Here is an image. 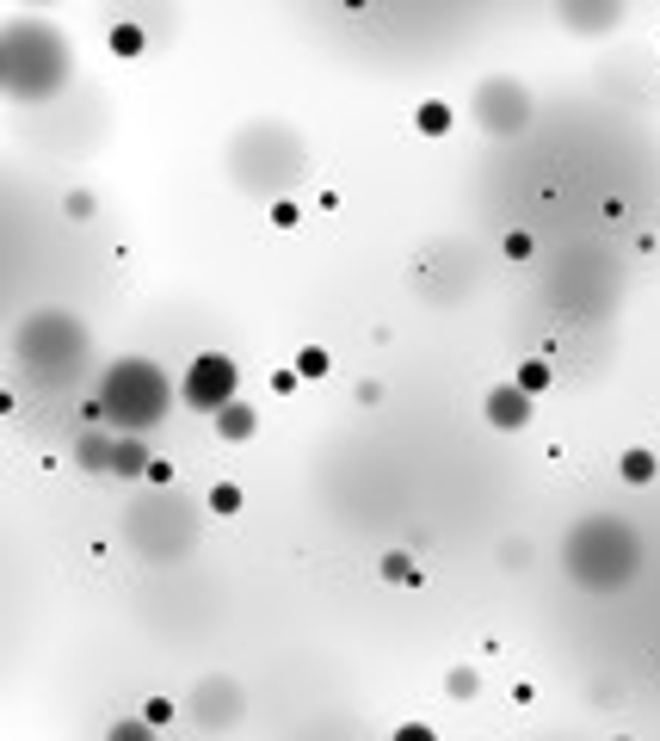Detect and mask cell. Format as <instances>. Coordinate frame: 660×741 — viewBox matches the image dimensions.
<instances>
[{
  "label": "cell",
  "mask_w": 660,
  "mask_h": 741,
  "mask_svg": "<svg viewBox=\"0 0 660 741\" xmlns=\"http://www.w3.org/2000/svg\"><path fill=\"white\" fill-rule=\"evenodd\" d=\"M475 112H482V124L488 130H500V136H512L525 118H531V99H525V87L519 81H482V93H475Z\"/></svg>",
  "instance_id": "3957f363"
},
{
  "label": "cell",
  "mask_w": 660,
  "mask_h": 741,
  "mask_svg": "<svg viewBox=\"0 0 660 741\" xmlns=\"http://www.w3.org/2000/svg\"><path fill=\"white\" fill-rule=\"evenodd\" d=\"M149 464H155V457L142 451L136 439H118V445H112V476H124V482H130V476H149Z\"/></svg>",
  "instance_id": "52a82bcc"
},
{
  "label": "cell",
  "mask_w": 660,
  "mask_h": 741,
  "mask_svg": "<svg viewBox=\"0 0 660 741\" xmlns=\"http://www.w3.org/2000/svg\"><path fill=\"white\" fill-rule=\"evenodd\" d=\"M179 402H186L192 414H223L229 402H241V365L229 359V352H198V359L186 365V377H179Z\"/></svg>",
  "instance_id": "7a4b0ae2"
},
{
  "label": "cell",
  "mask_w": 660,
  "mask_h": 741,
  "mask_svg": "<svg viewBox=\"0 0 660 741\" xmlns=\"http://www.w3.org/2000/svg\"><path fill=\"white\" fill-rule=\"evenodd\" d=\"M210 427H216V439H223V445H247L253 433H260V408H253V402L241 396V402H229L223 414H216Z\"/></svg>",
  "instance_id": "8992f818"
},
{
  "label": "cell",
  "mask_w": 660,
  "mask_h": 741,
  "mask_svg": "<svg viewBox=\"0 0 660 741\" xmlns=\"http://www.w3.org/2000/svg\"><path fill=\"white\" fill-rule=\"evenodd\" d=\"M623 741H630V735H623Z\"/></svg>",
  "instance_id": "d4e9b609"
},
{
  "label": "cell",
  "mask_w": 660,
  "mask_h": 741,
  "mask_svg": "<svg viewBox=\"0 0 660 741\" xmlns=\"http://www.w3.org/2000/svg\"><path fill=\"white\" fill-rule=\"evenodd\" d=\"M173 396H179V383H167V371L155 359H118L99 383V402H105L118 433H149L173 408Z\"/></svg>",
  "instance_id": "6da1fadb"
},
{
  "label": "cell",
  "mask_w": 660,
  "mask_h": 741,
  "mask_svg": "<svg viewBox=\"0 0 660 741\" xmlns=\"http://www.w3.org/2000/svg\"><path fill=\"white\" fill-rule=\"evenodd\" d=\"M297 377H327V352L321 346H303L297 352Z\"/></svg>",
  "instance_id": "9a60e30c"
},
{
  "label": "cell",
  "mask_w": 660,
  "mask_h": 741,
  "mask_svg": "<svg viewBox=\"0 0 660 741\" xmlns=\"http://www.w3.org/2000/svg\"><path fill=\"white\" fill-rule=\"evenodd\" d=\"M512 383H519V390H525V396L537 402V396L549 390V365H543V359H525V365H519V377H512Z\"/></svg>",
  "instance_id": "30bf717a"
},
{
  "label": "cell",
  "mask_w": 660,
  "mask_h": 741,
  "mask_svg": "<svg viewBox=\"0 0 660 741\" xmlns=\"http://www.w3.org/2000/svg\"><path fill=\"white\" fill-rule=\"evenodd\" d=\"M297 217H303L297 198H272V223H278V229H297Z\"/></svg>",
  "instance_id": "ac0fdd59"
},
{
  "label": "cell",
  "mask_w": 660,
  "mask_h": 741,
  "mask_svg": "<svg viewBox=\"0 0 660 741\" xmlns=\"http://www.w3.org/2000/svg\"><path fill=\"white\" fill-rule=\"evenodd\" d=\"M105 741H155V723L149 717H124V723L105 729Z\"/></svg>",
  "instance_id": "8fae6325"
},
{
  "label": "cell",
  "mask_w": 660,
  "mask_h": 741,
  "mask_svg": "<svg viewBox=\"0 0 660 741\" xmlns=\"http://www.w3.org/2000/svg\"><path fill=\"white\" fill-rule=\"evenodd\" d=\"M414 124H420L426 136H445V130H451V105H445V99H426L420 112H414Z\"/></svg>",
  "instance_id": "9c48e42d"
},
{
  "label": "cell",
  "mask_w": 660,
  "mask_h": 741,
  "mask_svg": "<svg viewBox=\"0 0 660 741\" xmlns=\"http://www.w3.org/2000/svg\"><path fill=\"white\" fill-rule=\"evenodd\" d=\"M475 686H482V674H475V667H451V674H445V692L463 704V698H475Z\"/></svg>",
  "instance_id": "4fadbf2b"
},
{
  "label": "cell",
  "mask_w": 660,
  "mask_h": 741,
  "mask_svg": "<svg viewBox=\"0 0 660 741\" xmlns=\"http://www.w3.org/2000/svg\"><path fill=\"white\" fill-rule=\"evenodd\" d=\"M149 482H155V488H167V482H173V464H161V457H155V464H149Z\"/></svg>",
  "instance_id": "cb8c5ba5"
},
{
  "label": "cell",
  "mask_w": 660,
  "mask_h": 741,
  "mask_svg": "<svg viewBox=\"0 0 660 741\" xmlns=\"http://www.w3.org/2000/svg\"><path fill=\"white\" fill-rule=\"evenodd\" d=\"M383 575H389V581H420L414 562H408V550H389V556H383Z\"/></svg>",
  "instance_id": "2e32d148"
},
{
  "label": "cell",
  "mask_w": 660,
  "mask_h": 741,
  "mask_svg": "<svg viewBox=\"0 0 660 741\" xmlns=\"http://www.w3.org/2000/svg\"><path fill=\"white\" fill-rule=\"evenodd\" d=\"M562 19H568V25H611V19H617V13H611V7H605V13H580V7H568V13H562Z\"/></svg>",
  "instance_id": "7402d4cb"
},
{
  "label": "cell",
  "mask_w": 660,
  "mask_h": 741,
  "mask_svg": "<svg viewBox=\"0 0 660 741\" xmlns=\"http://www.w3.org/2000/svg\"><path fill=\"white\" fill-rule=\"evenodd\" d=\"M210 513H241V488L235 482H216L210 488Z\"/></svg>",
  "instance_id": "5bb4252c"
},
{
  "label": "cell",
  "mask_w": 660,
  "mask_h": 741,
  "mask_svg": "<svg viewBox=\"0 0 660 741\" xmlns=\"http://www.w3.org/2000/svg\"><path fill=\"white\" fill-rule=\"evenodd\" d=\"M389 741H438V735H432V729H426V723H401V729H395V735H389Z\"/></svg>",
  "instance_id": "603a6c76"
},
{
  "label": "cell",
  "mask_w": 660,
  "mask_h": 741,
  "mask_svg": "<svg viewBox=\"0 0 660 741\" xmlns=\"http://www.w3.org/2000/svg\"><path fill=\"white\" fill-rule=\"evenodd\" d=\"M482 414H488L494 433H519V427H531V396L519 390V383H500V390L482 396Z\"/></svg>",
  "instance_id": "5b68a950"
},
{
  "label": "cell",
  "mask_w": 660,
  "mask_h": 741,
  "mask_svg": "<svg viewBox=\"0 0 660 741\" xmlns=\"http://www.w3.org/2000/svg\"><path fill=\"white\" fill-rule=\"evenodd\" d=\"M617 470H623V482H654V451H648V445H630Z\"/></svg>",
  "instance_id": "ba28073f"
},
{
  "label": "cell",
  "mask_w": 660,
  "mask_h": 741,
  "mask_svg": "<svg viewBox=\"0 0 660 741\" xmlns=\"http://www.w3.org/2000/svg\"><path fill=\"white\" fill-rule=\"evenodd\" d=\"M81 464H93V470H112V445H105V439H87V445H81Z\"/></svg>",
  "instance_id": "e0dca14e"
},
{
  "label": "cell",
  "mask_w": 660,
  "mask_h": 741,
  "mask_svg": "<svg viewBox=\"0 0 660 741\" xmlns=\"http://www.w3.org/2000/svg\"><path fill=\"white\" fill-rule=\"evenodd\" d=\"M186 711H192L204 729H223V723L241 717V686H235V680H204V686L186 698Z\"/></svg>",
  "instance_id": "277c9868"
},
{
  "label": "cell",
  "mask_w": 660,
  "mask_h": 741,
  "mask_svg": "<svg viewBox=\"0 0 660 741\" xmlns=\"http://www.w3.org/2000/svg\"><path fill=\"white\" fill-rule=\"evenodd\" d=\"M506 260H531V235H525V229L506 235Z\"/></svg>",
  "instance_id": "ffe728a7"
},
{
  "label": "cell",
  "mask_w": 660,
  "mask_h": 741,
  "mask_svg": "<svg viewBox=\"0 0 660 741\" xmlns=\"http://www.w3.org/2000/svg\"><path fill=\"white\" fill-rule=\"evenodd\" d=\"M142 717H149L155 729H161V723H173V698H149V704H142Z\"/></svg>",
  "instance_id": "d6986e66"
},
{
  "label": "cell",
  "mask_w": 660,
  "mask_h": 741,
  "mask_svg": "<svg viewBox=\"0 0 660 741\" xmlns=\"http://www.w3.org/2000/svg\"><path fill=\"white\" fill-rule=\"evenodd\" d=\"M297 383H303V377H297V365H278V371H272V390H278V396H290Z\"/></svg>",
  "instance_id": "44dd1931"
},
{
  "label": "cell",
  "mask_w": 660,
  "mask_h": 741,
  "mask_svg": "<svg viewBox=\"0 0 660 741\" xmlns=\"http://www.w3.org/2000/svg\"><path fill=\"white\" fill-rule=\"evenodd\" d=\"M112 56H142V25H130V19L112 25Z\"/></svg>",
  "instance_id": "7c38bea8"
}]
</instances>
